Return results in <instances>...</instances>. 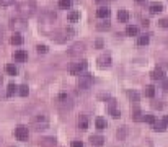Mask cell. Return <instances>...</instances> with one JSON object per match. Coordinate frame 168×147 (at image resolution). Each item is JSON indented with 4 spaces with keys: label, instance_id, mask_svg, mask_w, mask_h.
I'll return each instance as SVG.
<instances>
[{
    "label": "cell",
    "instance_id": "cell-5",
    "mask_svg": "<svg viewBox=\"0 0 168 147\" xmlns=\"http://www.w3.org/2000/svg\"><path fill=\"white\" fill-rule=\"evenodd\" d=\"M15 136H17L18 141H28V136H29V131L26 126H18L15 129Z\"/></svg>",
    "mask_w": 168,
    "mask_h": 147
},
{
    "label": "cell",
    "instance_id": "cell-22",
    "mask_svg": "<svg viewBox=\"0 0 168 147\" xmlns=\"http://www.w3.org/2000/svg\"><path fill=\"white\" fill-rule=\"evenodd\" d=\"M5 70H7L8 75H17V74H18V69L13 66V64H8V66L5 67Z\"/></svg>",
    "mask_w": 168,
    "mask_h": 147
},
{
    "label": "cell",
    "instance_id": "cell-16",
    "mask_svg": "<svg viewBox=\"0 0 168 147\" xmlns=\"http://www.w3.org/2000/svg\"><path fill=\"white\" fill-rule=\"evenodd\" d=\"M118 20L121 21V23H126V21L129 20V13H127L126 10H119L118 12Z\"/></svg>",
    "mask_w": 168,
    "mask_h": 147
},
{
    "label": "cell",
    "instance_id": "cell-26",
    "mask_svg": "<svg viewBox=\"0 0 168 147\" xmlns=\"http://www.w3.org/2000/svg\"><path fill=\"white\" fill-rule=\"evenodd\" d=\"M18 88H20V87H17V85H15L13 82H11V84H8V90H7V95H8V97H11V95H13L15 92L18 90Z\"/></svg>",
    "mask_w": 168,
    "mask_h": 147
},
{
    "label": "cell",
    "instance_id": "cell-4",
    "mask_svg": "<svg viewBox=\"0 0 168 147\" xmlns=\"http://www.w3.org/2000/svg\"><path fill=\"white\" fill-rule=\"evenodd\" d=\"M85 69H87V61H80V62L72 64V66L69 67V72L72 74V75H80Z\"/></svg>",
    "mask_w": 168,
    "mask_h": 147
},
{
    "label": "cell",
    "instance_id": "cell-42",
    "mask_svg": "<svg viewBox=\"0 0 168 147\" xmlns=\"http://www.w3.org/2000/svg\"><path fill=\"white\" fill-rule=\"evenodd\" d=\"M137 2H142V0H137Z\"/></svg>",
    "mask_w": 168,
    "mask_h": 147
},
{
    "label": "cell",
    "instance_id": "cell-25",
    "mask_svg": "<svg viewBox=\"0 0 168 147\" xmlns=\"http://www.w3.org/2000/svg\"><path fill=\"white\" fill-rule=\"evenodd\" d=\"M132 115H134V121H142L144 119V116H142V111H140L139 108H136L132 111Z\"/></svg>",
    "mask_w": 168,
    "mask_h": 147
},
{
    "label": "cell",
    "instance_id": "cell-33",
    "mask_svg": "<svg viewBox=\"0 0 168 147\" xmlns=\"http://www.w3.org/2000/svg\"><path fill=\"white\" fill-rule=\"evenodd\" d=\"M15 4V0H0V5L2 7H10V5Z\"/></svg>",
    "mask_w": 168,
    "mask_h": 147
},
{
    "label": "cell",
    "instance_id": "cell-11",
    "mask_svg": "<svg viewBox=\"0 0 168 147\" xmlns=\"http://www.w3.org/2000/svg\"><path fill=\"white\" fill-rule=\"evenodd\" d=\"M90 142H91V146H95V147H101L103 144H105V137L103 136H91Z\"/></svg>",
    "mask_w": 168,
    "mask_h": 147
},
{
    "label": "cell",
    "instance_id": "cell-18",
    "mask_svg": "<svg viewBox=\"0 0 168 147\" xmlns=\"http://www.w3.org/2000/svg\"><path fill=\"white\" fill-rule=\"evenodd\" d=\"M149 41H150V36H149V35H142V36H139V39H137V44H139V46H147Z\"/></svg>",
    "mask_w": 168,
    "mask_h": 147
},
{
    "label": "cell",
    "instance_id": "cell-10",
    "mask_svg": "<svg viewBox=\"0 0 168 147\" xmlns=\"http://www.w3.org/2000/svg\"><path fill=\"white\" fill-rule=\"evenodd\" d=\"M98 66L101 67V69L109 67V66H111V57H109V56H100L98 57Z\"/></svg>",
    "mask_w": 168,
    "mask_h": 147
},
{
    "label": "cell",
    "instance_id": "cell-20",
    "mask_svg": "<svg viewBox=\"0 0 168 147\" xmlns=\"http://www.w3.org/2000/svg\"><path fill=\"white\" fill-rule=\"evenodd\" d=\"M167 126H168V124H165L163 121H162V122H155V124H154V131H157V133H163V131H167Z\"/></svg>",
    "mask_w": 168,
    "mask_h": 147
},
{
    "label": "cell",
    "instance_id": "cell-12",
    "mask_svg": "<svg viewBox=\"0 0 168 147\" xmlns=\"http://www.w3.org/2000/svg\"><path fill=\"white\" fill-rule=\"evenodd\" d=\"M10 43H11V44H15V46H20L21 43H23V36L20 35V31H15L13 33V36L10 38Z\"/></svg>",
    "mask_w": 168,
    "mask_h": 147
},
{
    "label": "cell",
    "instance_id": "cell-31",
    "mask_svg": "<svg viewBox=\"0 0 168 147\" xmlns=\"http://www.w3.org/2000/svg\"><path fill=\"white\" fill-rule=\"evenodd\" d=\"M36 51H38L39 54H46V53H47V46H46V44H38V46H36Z\"/></svg>",
    "mask_w": 168,
    "mask_h": 147
},
{
    "label": "cell",
    "instance_id": "cell-34",
    "mask_svg": "<svg viewBox=\"0 0 168 147\" xmlns=\"http://www.w3.org/2000/svg\"><path fill=\"white\" fill-rule=\"evenodd\" d=\"M158 26H162V28H168V20H167V18L160 20V21H158Z\"/></svg>",
    "mask_w": 168,
    "mask_h": 147
},
{
    "label": "cell",
    "instance_id": "cell-28",
    "mask_svg": "<svg viewBox=\"0 0 168 147\" xmlns=\"http://www.w3.org/2000/svg\"><path fill=\"white\" fill-rule=\"evenodd\" d=\"M18 93H20L21 97H26V95L29 93V88H28V85H21V87L18 88Z\"/></svg>",
    "mask_w": 168,
    "mask_h": 147
},
{
    "label": "cell",
    "instance_id": "cell-24",
    "mask_svg": "<svg viewBox=\"0 0 168 147\" xmlns=\"http://www.w3.org/2000/svg\"><path fill=\"white\" fill-rule=\"evenodd\" d=\"M59 7L64 8V10H67V8L72 7V0H59Z\"/></svg>",
    "mask_w": 168,
    "mask_h": 147
},
{
    "label": "cell",
    "instance_id": "cell-6",
    "mask_svg": "<svg viewBox=\"0 0 168 147\" xmlns=\"http://www.w3.org/2000/svg\"><path fill=\"white\" fill-rule=\"evenodd\" d=\"M13 59L17 61V62H25V61L28 59V53H26V51H23V49H18V51H15Z\"/></svg>",
    "mask_w": 168,
    "mask_h": 147
},
{
    "label": "cell",
    "instance_id": "cell-2",
    "mask_svg": "<svg viewBox=\"0 0 168 147\" xmlns=\"http://www.w3.org/2000/svg\"><path fill=\"white\" fill-rule=\"evenodd\" d=\"M34 8H36L34 0H25V2L18 4V12H20L21 15H31L33 12H34Z\"/></svg>",
    "mask_w": 168,
    "mask_h": 147
},
{
    "label": "cell",
    "instance_id": "cell-40",
    "mask_svg": "<svg viewBox=\"0 0 168 147\" xmlns=\"http://www.w3.org/2000/svg\"><path fill=\"white\" fill-rule=\"evenodd\" d=\"M96 2H98V4H103V2H106V0H96Z\"/></svg>",
    "mask_w": 168,
    "mask_h": 147
},
{
    "label": "cell",
    "instance_id": "cell-36",
    "mask_svg": "<svg viewBox=\"0 0 168 147\" xmlns=\"http://www.w3.org/2000/svg\"><path fill=\"white\" fill-rule=\"evenodd\" d=\"M72 147H83V142H82V141H74V142H72Z\"/></svg>",
    "mask_w": 168,
    "mask_h": 147
},
{
    "label": "cell",
    "instance_id": "cell-17",
    "mask_svg": "<svg viewBox=\"0 0 168 147\" xmlns=\"http://www.w3.org/2000/svg\"><path fill=\"white\" fill-rule=\"evenodd\" d=\"M163 10V5L162 4H158V2H155V4H152L150 5V13H160V12Z\"/></svg>",
    "mask_w": 168,
    "mask_h": 147
},
{
    "label": "cell",
    "instance_id": "cell-29",
    "mask_svg": "<svg viewBox=\"0 0 168 147\" xmlns=\"http://www.w3.org/2000/svg\"><path fill=\"white\" fill-rule=\"evenodd\" d=\"M96 28H98L100 31H105V30H109V28H111V24H109V21H103V23H100Z\"/></svg>",
    "mask_w": 168,
    "mask_h": 147
},
{
    "label": "cell",
    "instance_id": "cell-41",
    "mask_svg": "<svg viewBox=\"0 0 168 147\" xmlns=\"http://www.w3.org/2000/svg\"><path fill=\"white\" fill-rule=\"evenodd\" d=\"M0 84H2V75H0Z\"/></svg>",
    "mask_w": 168,
    "mask_h": 147
},
{
    "label": "cell",
    "instance_id": "cell-7",
    "mask_svg": "<svg viewBox=\"0 0 168 147\" xmlns=\"http://www.w3.org/2000/svg\"><path fill=\"white\" fill-rule=\"evenodd\" d=\"M34 124L38 126L36 129H46V128H47V118H46L44 115L38 116V118H34Z\"/></svg>",
    "mask_w": 168,
    "mask_h": 147
},
{
    "label": "cell",
    "instance_id": "cell-39",
    "mask_svg": "<svg viewBox=\"0 0 168 147\" xmlns=\"http://www.w3.org/2000/svg\"><path fill=\"white\" fill-rule=\"evenodd\" d=\"M163 122H165V124H168V116H163Z\"/></svg>",
    "mask_w": 168,
    "mask_h": 147
},
{
    "label": "cell",
    "instance_id": "cell-23",
    "mask_svg": "<svg viewBox=\"0 0 168 147\" xmlns=\"http://www.w3.org/2000/svg\"><path fill=\"white\" fill-rule=\"evenodd\" d=\"M145 95H147L149 98H154L155 97V87H154V85H147V87H145Z\"/></svg>",
    "mask_w": 168,
    "mask_h": 147
},
{
    "label": "cell",
    "instance_id": "cell-9",
    "mask_svg": "<svg viewBox=\"0 0 168 147\" xmlns=\"http://www.w3.org/2000/svg\"><path fill=\"white\" fill-rule=\"evenodd\" d=\"M150 77L154 79V80H163L165 79V72H163V69H154L152 70V74H150Z\"/></svg>",
    "mask_w": 168,
    "mask_h": 147
},
{
    "label": "cell",
    "instance_id": "cell-8",
    "mask_svg": "<svg viewBox=\"0 0 168 147\" xmlns=\"http://www.w3.org/2000/svg\"><path fill=\"white\" fill-rule=\"evenodd\" d=\"M83 51H85V44H83V43H75V44L70 48L69 53L72 54V56H77V54L83 53Z\"/></svg>",
    "mask_w": 168,
    "mask_h": 147
},
{
    "label": "cell",
    "instance_id": "cell-14",
    "mask_svg": "<svg viewBox=\"0 0 168 147\" xmlns=\"http://www.w3.org/2000/svg\"><path fill=\"white\" fill-rule=\"evenodd\" d=\"M95 126L98 128V129H106V126H108V122H106V119H105V118L98 116V118L95 119Z\"/></svg>",
    "mask_w": 168,
    "mask_h": 147
},
{
    "label": "cell",
    "instance_id": "cell-37",
    "mask_svg": "<svg viewBox=\"0 0 168 147\" xmlns=\"http://www.w3.org/2000/svg\"><path fill=\"white\" fill-rule=\"evenodd\" d=\"M163 90L168 92V79H163Z\"/></svg>",
    "mask_w": 168,
    "mask_h": 147
},
{
    "label": "cell",
    "instance_id": "cell-15",
    "mask_svg": "<svg viewBox=\"0 0 168 147\" xmlns=\"http://www.w3.org/2000/svg\"><path fill=\"white\" fill-rule=\"evenodd\" d=\"M126 35L127 36H137V35H139V28L134 26V24H129V26L126 28Z\"/></svg>",
    "mask_w": 168,
    "mask_h": 147
},
{
    "label": "cell",
    "instance_id": "cell-32",
    "mask_svg": "<svg viewBox=\"0 0 168 147\" xmlns=\"http://www.w3.org/2000/svg\"><path fill=\"white\" fill-rule=\"evenodd\" d=\"M127 97H129L131 100H134V102H139V93H137V92H127Z\"/></svg>",
    "mask_w": 168,
    "mask_h": 147
},
{
    "label": "cell",
    "instance_id": "cell-38",
    "mask_svg": "<svg viewBox=\"0 0 168 147\" xmlns=\"http://www.w3.org/2000/svg\"><path fill=\"white\" fill-rule=\"evenodd\" d=\"M154 108H158V110H160V108H162V103H154Z\"/></svg>",
    "mask_w": 168,
    "mask_h": 147
},
{
    "label": "cell",
    "instance_id": "cell-19",
    "mask_svg": "<svg viewBox=\"0 0 168 147\" xmlns=\"http://www.w3.org/2000/svg\"><path fill=\"white\" fill-rule=\"evenodd\" d=\"M67 18H69V21H70V23H75V21H78V20H80V12H70V13H69V17H67Z\"/></svg>",
    "mask_w": 168,
    "mask_h": 147
},
{
    "label": "cell",
    "instance_id": "cell-13",
    "mask_svg": "<svg viewBox=\"0 0 168 147\" xmlns=\"http://www.w3.org/2000/svg\"><path fill=\"white\" fill-rule=\"evenodd\" d=\"M109 15H111V12H109L108 7H100L98 10H96V17L98 18H108Z\"/></svg>",
    "mask_w": 168,
    "mask_h": 147
},
{
    "label": "cell",
    "instance_id": "cell-35",
    "mask_svg": "<svg viewBox=\"0 0 168 147\" xmlns=\"http://www.w3.org/2000/svg\"><path fill=\"white\" fill-rule=\"evenodd\" d=\"M124 136H126V126H124L121 131H118V137H119V139H124Z\"/></svg>",
    "mask_w": 168,
    "mask_h": 147
},
{
    "label": "cell",
    "instance_id": "cell-30",
    "mask_svg": "<svg viewBox=\"0 0 168 147\" xmlns=\"http://www.w3.org/2000/svg\"><path fill=\"white\" fill-rule=\"evenodd\" d=\"M109 115H111L113 118H119V116H121V111L116 110L114 106H109Z\"/></svg>",
    "mask_w": 168,
    "mask_h": 147
},
{
    "label": "cell",
    "instance_id": "cell-21",
    "mask_svg": "<svg viewBox=\"0 0 168 147\" xmlns=\"http://www.w3.org/2000/svg\"><path fill=\"white\" fill-rule=\"evenodd\" d=\"M78 128H80V129H87V128H88L87 116H80V118H78Z\"/></svg>",
    "mask_w": 168,
    "mask_h": 147
},
{
    "label": "cell",
    "instance_id": "cell-27",
    "mask_svg": "<svg viewBox=\"0 0 168 147\" xmlns=\"http://www.w3.org/2000/svg\"><path fill=\"white\" fill-rule=\"evenodd\" d=\"M144 121H145V122H149V124H152V126H154L155 122H157V119H155V116H154V115H145V116H144Z\"/></svg>",
    "mask_w": 168,
    "mask_h": 147
},
{
    "label": "cell",
    "instance_id": "cell-3",
    "mask_svg": "<svg viewBox=\"0 0 168 147\" xmlns=\"http://www.w3.org/2000/svg\"><path fill=\"white\" fill-rule=\"evenodd\" d=\"M91 85H93V75H91V74H80L78 87H80L82 90H88Z\"/></svg>",
    "mask_w": 168,
    "mask_h": 147
},
{
    "label": "cell",
    "instance_id": "cell-1",
    "mask_svg": "<svg viewBox=\"0 0 168 147\" xmlns=\"http://www.w3.org/2000/svg\"><path fill=\"white\" fill-rule=\"evenodd\" d=\"M8 26H10L13 31H23V30L28 28V24H26V20L23 17H15L10 20V23H8Z\"/></svg>",
    "mask_w": 168,
    "mask_h": 147
}]
</instances>
